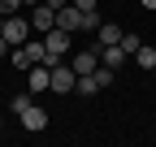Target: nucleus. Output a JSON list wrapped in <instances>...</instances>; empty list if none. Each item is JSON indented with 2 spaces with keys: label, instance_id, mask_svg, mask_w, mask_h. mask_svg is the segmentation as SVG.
<instances>
[{
  "label": "nucleus",
  "instance_id": "obj_1",
  "mask_svg": "<svg viewBox=\"0 0 156 147\" xmlns=\"http://www.w3.org/2000/svg\"><path fill=\"white\" fill-rule=\"evenodd\" d=\"M5 39H9V48H22V43L30 39V17L9 13V17H5Z\"/></svg>",
  "mask_w": 156,
  "mask_h": 147
},
{
  "label": "nucleus",
  "instance_id": "obj_2",
  "mask_svg": "<svg viewBox=\"0 0 156 147\" xmlns=\"http://www.w3.org/2000/svg\"><path fill=\"white\" fill-rule=\"evenodd\" d=\"M74 82H78L74 65H61V61H56V65H52V87H48V91H61V95H69Z\"/></svg>",
  "mask_w": 156,
  "mask_h": 147
},
{
  "label": "nucleus",
  "instance_id": "obj_3",
  "mask_svg": "<svg viewBox=\"0 0 156 147\" xmlns=\"http://www.w3.org/2000/svg\"><path fill=\"white\" fill-rule=\"evenodd\" d=\"M48 87H52V69H48L44 61H35L30 74H26V91H35V95H39V91H48Z\"/></svg>",
  "mask_w": 156,
  "mask_h": 147
},
{
  "label": "nucleus",
  "instance_id": "obj_4",
  "mask_svg": "<svg viewBox=\"0 0 156 147\" xmlns=\"http://www.w3.org/2000/svg\"><path fill=\"white\" fill-rule=\"evenodd\" d=\"M52 26H56V9L39 0V5L30 9V30H52Z\"/></svg>",
  "mask_w": 156,
  "mask_h": 147
},
{
  "label": "nucleus",
  "instance_id": "obj_5",
  "mask_svg": "<svg viewBox=\"0 0 156 147\" xmlns=\"http://www.w3.org/2000/svg\"><path fill=\"white\" fill-rule=\"evenodd\" d=\"M44 48H48V52H56V56H65V52H69V30H61V26L44 30Z\"/></svg>",
  "mask_w": 156,
  "mask_h": 147
},
{
  "label": "nucleus",
  "instance_id": "obj_6",
  "mask_svg": "<svg viewBox=\"0 0 156 147\" xmlns=\"http://www.w3.org/2000/svg\"><path fill=\"white\" fill-rule=\"evenodd\" d=\"M56 26L61 30H83V9H74V5L56 9Z\"/></svg>",
  "mask_w": 156,
  "mask_h": 147
},
{
  "label": "nucleus",
  "instance_id": "obj_7",
  "mask_svg": "<svg viewBox=\"0 0 156 147\" xmlns=\"http://www.w3.org/2000/svg\"><path fill=\"white\" fill-rule=\"evenodd\" d=\"M22 125H26L30 134H39V130H44V125H48V113H44V108H39V104H30L26 113H22Z\"/></svg>",
  "mask_w": 156,
  "mask_h": 147
},
{
  "label": "nucleus",
  "instance_id": "obj_8",
  "mask_svg": "<svg viewBox=\"0 0 156 147\" xmlns=\"http://www.w3.org/2000/svg\"><path fill=\"white\" fill-rule=\"evenodd\" d=\"M100 69V48H91V52H78V61H74V74H95Z\"/></svg>",
  "mask_w": 156,
  "mask_h": 147
},
{
  "label": "nucleus",
  "instance_id": "obj_9",
  "mask_svg": "<svg viewBox=\"0 0 156 147\" xmlns=\"http://www.w3.org/2000/svg\"><path fill=\"white\" fill-rule=\"evenodd\" d=\"M95 35H100V48H108V43H117V39H122V30H117L113 22H100V30H95Z\"/></svg>",
  "mask_w": 156,
  "mask_h": 147
},
{
  "label": "nucleus",
  "instance_id": "obj_10",
  "mask_svg": "<svg viewBox=\"0 0 156 147\" xmlns=\"http://www.w3.org/2000/svg\"><path fill=\"white\" fill-rule=\"evenodd\" d=\"M134 65H143V69H156V48L139 43V52H134Z\"/></svg>",
  "mask_w": 156,
  "mask_h": 147
},
{
  "label": "nucleus",
  "instance_id": "obj_11",
  "mask_svg": "<svg viewBox=\"0 0 156 147\" xmlns=\"http://www.w3.org/2000/svg\"><path fill=\"white\" fill-rule=\"evenodd\" d=\"M30 104H35V91H22V95H13V100H9V108H13L17 117H22V113H26Z\"/></svg>",
  "mask_w": 156,
  "mask_h": 147
},
{
  "label": "nucleus",
  "instance_id": "obj_12",
  "mask_svg": "<svg viewBox=\"0 0 156 147\" xmlns=\"http://www.w3.org/2000/svg\"><path fill=\"white\" fill-rule=\"evenodd\" d=\"M9 65H13V69H30L35 61L26 56V48H13V52H9Z\"/></svg>",
  "mask_w": 156,
  "mask_h": 147
},
{
  "label": "nucleus",
  "instance_id": "obj_13",
  "mask_svg": "<svg viewBox=\"0 0 156 147\" xmlns=\"http://www.w3.org/2000/svg\"><path fill=\"white\" fill-rule=\"evenodd\" d=\"M117 43H122V52H126V56H134V52H139V35L122 30V39H117Z\"/></svg>",
  "mask_w": 156,
  "mask_h": 147
},
{
  "label": "nucleus",
  "instance_id": "obj_14",
  "mask_svg": "<svg viewBox=\"0 0 156 147\" xmlns=\"http://www.w3.org/2000/svg\"><path fill=\"white\" fill-rule=\"evenodd\" d=\"M22 48H26V56H30V61H44V52H48V48H44V39H26Z\"/></svg>",
  "mask_w": 156,
  "mask_h": 147
},
{
  "label": "nucleus",
  "instance_id": "obj_15",
  "mask_svg": "<svg viewBox=\"0 0 156 147\" xmlns=\"http://www.w3.org/2000/svg\"><path fill=\"white\" fill-rule=\"evenodd\" d=\"M100 22H104L100 9H87V13H83V30H100Z\"/></svg>",
  "mask_w": 156,
  "mask_h": 147
},
{
  "label": "nucleus",
  "instance_id": "obj_16",
  "mask_svg": "<svg viewBox=\"0 0 156 147\" xmlns=\"http://www.w3.org/2000/svg\"><path fill=\"white\" fill-rule=\"evenodd\" d=\"M22 9V0H0V17H9V13H17Z\"/></svg>",
  "mask_w": 156,
  "mask_h": 147
},
{
  "label": "nucleus",
  "instance_id": "obj_17",
  "mask_svg": "<svg viewBox=\"0 0 156 147\" xmlns=\"http://www.w3.org/2000/svg\"><path fill=\"white\" fill-rule=\"evenodd\" d=\"M69 5H74V9H83V13H87V9H95V5H100V0H69Z\"/></svg>",
  "mask_w": 156,
  "mask_h": 147
},
{
  "label": "nucleus",
  "instance_id": "obj_18",
  "mask_svg": "<svg viewBox=\"0 0 156 147\" xmlns=\"http://www.w3.org/2000/svg\"><path fill=\"white\" fill-rule=\"evenodd\" d=\"M5 56H9V39L0 35V61H5Z\"/></svg>",
  "mask_w": 156,
  "mask_h": 147
},
{
  "label": "nucleus",
  "instance_id": "obj_19",
  "mask_svg": "<svg viewBox=\"0 0 156 147\" xmlns=\"http://www.w3.org/2000/svg\"><path fill=\"white\" fill-rule=\"evenodd\" d=\"M44 5H52V9H65V5H69V0H44Z\"/></svg>",
  "mask_w": 156,
  "mask_h": 147
},
{
  "label": "nucleus",
  "instance_id": "obj_20",
  "mask_svg": "<svg viewBox=\"0 0 156 147\" xmlns=\"http://www.w3.org/2000/svg\"><path fill=\"white\" fill-rule=\"evenodd\" d=\"M139 5H143V9H156V0H139Z\"/></svg>",
  "mask_w": 156,
  "mask_h": 147
},
{
  "label": "nucleus",
  "instance_id": "obj_21",
  "mask_svg": "<svg viewBox=\"0 0 156 147\" xmlns=\"http://www.w3.org/2000/svg\"><path fill=\"white\" fill-rule=\"evenodd\" d=\"M0 35H5V17H0Z\"/></svg>",
  "mask_w": 156,
  "mask_h": 147
},
{
  "label": "nucleus",
  "instance_id": "obj_22",
  "mask_svg": "<svg viewBox=\"0 0 156 147\" xmlns=\"http://www.w3.org/2000/svg\"><path fill=\"white\" fill-rule=\"evenodd\" d=\"M0 125H5V117H0Z\"/></svg>",
  "mask_w": 156,
  "mask_h": 147
}]
</instances>
